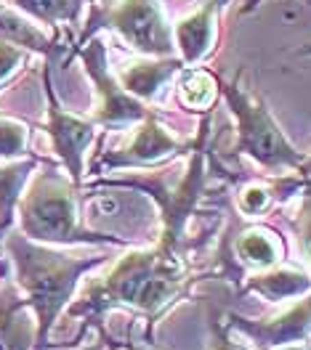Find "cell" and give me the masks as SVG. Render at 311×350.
Returning a JSON list of instances; mask_svg holds the SVG:
<instances>
[{
	"label": "cell",
	"mask_w": 311,
	"mask_h": 350,
	"mask_svg": "<svg viewBox=\"0 0 311 350\" xmlns=\"http://www.w3.org/2000/svg\"><path fill=\"white\" fill-rule=\"evenodd\" d=\"M189 282L192 279L178 252L157 241L152 250L123 255L107 276L86 286L83 297L69 308V316L88 319L90 324L114 306H131L147 316H157L165 306L186 295Z\"/></svg>",
	"instance_id": "cell-1"
},
{
	"label": "cell",
	"mask_w": 311,
	"mask_h": 350,
	"mask_svg": "<svg viewBox=\"0 0 311 350\" xmlns=\"http://www.w3.org/2000/svg\"><path fill=\"white\" fill-rule=\"evenodd\" d=\"M5 250L16 265V284L22 289L24 303L35 313V321H38L35 342H38V350H43L48 342V332L59 319L62 308L72 300L80 276L90 268L101 265L104 258L101 255H88V258L59 255L32 244L22 234H8Z\"/></svg>",
	"instance_id": "cell-2"
},
{
	"label": "cell",
	"mask_w": 311,
	"mask_h": 350,
	"mask_svg": "<svg viewBox=\"0 0 311 350\" xmlns=\"http://www.w3.org/2000/svg\"><path fill=\"white\" fill-rule=\"evenodd\" d=\"M208 135H210V111L202 120L197 141L189 149V162L186 167H181L176 178L171 173H149L147 178H110V180H99V186H114V189H138L141 194L152 197L160 207V244L181 252L184 239H186V223L189 218L202 207V199L208 194L205 183H208Z\"/></svg>",
	"instance_id": "cell-3"
},
{
	"label": "cell",
	"mask_w": 311,
	"mask_h": 350,
	"mask_svg": "<svg viewBox=\"0 0 311 350\" xmlns=\"http://www.w3.org/2000/svg\"><path fill=\"white\" fill-rule=\"evenodd\" d=\"M19 218L27 239L48 244H77V241H104L117 244V237H104L80 223V207L75 183L64 175L45 170L38 173L29 189L19 197Z\"/></svg>",
	"instance_id": "cell-4"
},
{
	"label": "cell",
	"mask_w": 311,
	"mask_h": 350,
	"mask_svg": "<svg viewBox=\"0 0 311 350\" xmlns=\"http://www.w3.org/2000/svg\"><path fill=\"white\" fill-rule=\"evenodd\" d=\"M242 72H237L232 80H223L219 93L237 120V146L234 154H247L258 165L269 170H298L303 162V154L295 152V146L282 135L279 125L269 114L266 104L242 88Z\"/></svg>",
	"instance_id": "cell-5"
},
{
	"label": "cell",
	"mask_w": 311,
	"mask_h": 350,
	"mask_svg": "<svg viewBox=\"0 0 311 350\" xmlns=\"http://www.w3.org/2000/svg\"><path fill=\"white\" fill-rule=\"evenodd\" d=\"M99 29H112L138 56H152V59L176 56L173 27L165 19V8L160 0H120L117 5H93L88 24L77 38L75 48L96 38Z\"/></svg>",
	"instance_id": "cell-6"
},
{
	"label": "cell",
	"mask_w": 311,
	"mask_h": 350,
	"mask_svg": "<svg viewBox=\"0 0 311 350\" xmlns=\"http://www.w3.org/2000/svg\"><path fill=\"white\" fill-rule=\"evenodd\" d=\"M75 56L83 62L90 83L96 88V96H99V104H96L93 120H90L93 125L125 128L131 122H141L149 114L144 101L131 96L125 88L120 85L117 75H112L110 62H107V45L101 38H90L88 43L75 48Z\"/></svg>",
	"instance_id": "cell-7"
},
{
	"label": "cell",
	"mask_w": 311,
	"mask_h": 350,
	"mask_svg": "<svg viewBox=\"0 0 311 350\" xmlns=\"http://www.w3.org/2000/svg\"><path fill=\"white\" fill-rule=\"evenodd\" d=\"M195 144V141H192ZM192 144L178 141L168 128H162L157 122V117L147 114L138 125V131L131 135V141L114 152H104L96 157V167L101 170H117V167H149L168 162L178 154L189 152Z\"/></svg>",
	"instance_id": "cell-8"
},
{
	"label": "cell",
	"mask_w": 311,
	"mask_h": 350,
	"mask_svg": "<svg viewBox=\"0 0 311 350\" xmlns=\"http://www.w3.org/2000/svg\"><path fill=\"white\" fill-rule=\"evenodd\" d=\"M51 64L53 62H45L43 69L45 98H48V125L45 128H48V135L53 141V152L59 154V159L69 170L72 183L77 186L83 180V154L96 135V125L90 120H80V117L62 109V104L56 101L53 85H51Z\"/></svg>",
	"instance_id": "cell-9"
},
{
	"label": "cell",
	"mask_w": 311,
	"mask_h": 350,
	"mask_svg": "<svg viewBox=\"0 0 311 350\" xmlns=\"http://www.w3.org/2000/svg\"><path fill=\"white\" fill-rule=\"evenodd\" d=\"M232 327L242 329L245 334H250L256 342L266 345V348H277V345H290L303 340L311 332V295L306 300H301L298 306L290 310L266 319V321H253V319H242V316H232Z\"/></svg>",
	"instance_id": "cell-10"
},
{
	"label": "cell",
	"mask_w": 311,
	"mask_h": 350,
	"mask_svg": "<svg viewBox=\"0 0 311 350\" xmlns=\"http://www.w3.org/2000/svg\"><path fill=\"white\" fill-rule=\"evenodd\" d=\"M223 3L229 0H202V5L186 19L173 27V40H176L178 56L186 66H195L208 56L216 40V16Z\"/></svg>",
	"instance_id": "cell-11"
},
{
	"label": "cell",
	"mask_w": 311,
	"mask_h": 350,
	"mask_svg": "<svg viewBox=\"0 0 311 350\" xmlns=\"http://www.w3.org/2000/svg\"><path fill=\"white\" fill-rule=\"evenodd\" d=\"M184 66L186 64H184L181 56H168V59L147 56V59H138V62H131V64L123 66L117 80L138 101H149V98L157 96V90L165 85L176 72H181Z\"/></svg>",
	"instance_id": "cell-12"
},
{
	"label": "cell",
	"mask_w": 311,
	"mask_h": 350,
	"mask_svg": "<svg viewBox=\"0 0 311 350\" xmlns=\"http://www.w3.org/2000/svg\"><path fill=\"white\" fill-rule=\"evenodd\" d=\"M35 321L27 316V303L11 286H0V350H29Z\"/></svg>",
	"instance_id": "cell-13"
},
{
	"label": "cell",
	"mask_w": 311,
	"mask_h": 350,
	"mask_svg": "<svg viewBox=\"0 0 311 350\" xmlns=\"http://www.w3.org/2000/svg\"><path fill=\"white\" fill-rule=\"evenodd\" d=\"M0 43H11L24 51H38L48 62H53L59 56V51L67 48L59 38H48L38 24L27 22L24 16L14 14L11 8H3V5H0Z\"/></svg>",
	"instance_id": "cell-14"
},
{
	"label": "cell",
	"mask_w": 311,
	"mask_h": 350,
	"mask_svg": "<svg viewBox=\"0 0 311 350\" xmlns=\"http://www.w3.org/2000/svg\"><path fill=\"white\" fill-rule=\"evenodd\" d=\"M229 252L240 265L250 268H271L282 260V239L269 228H245L234 241H229Z\"/></svg>",
	"instance_id": "cell-15"
},
{
	"label": "cell",
	"mask_w": 311,
	"mask_h": 350,
	"mask_svg": "<svg viewBox=\"0 0 311 350\" xmlns=\"http://www.w3.org/2000/svg\"><path fill=\"white\" fill-rule=\"evenodd\" d=\"M221 83L205 66H184L178 77V101L189 111H210Z\"/></svg>",
	"instance_id": "cell-16"
},
{
	"label": "cell",
	"mask_w": 311,
	"mask_h": 350,
	"mask_svg": "<svg viewBox=\"0 0 311 350\" xmlns=\"http://www.w3.org/2000/svg\"><path fill=\"white\" fill-rule=\"evenodd\" d=\"M250 292H258L261 297H266L271 303H279L285 297H295V295H306L311 289V279L301 271H290V268H277L261 276H250L247 282Z\"/></svg>",
	"instance_id": "cell-17"
},
{
	"label": "cell",
	"mask_w": 311,
	"mask_h": 350,
	"mask_svg": "<svg viewBox=\"0 0 311 350\" xmlns=\"http://www.w3.org/2000/svg\"><path fill=\"white\" fill-rule=\"evenodd\" d=\"M88 0H11L14 8L32 16L35 22L45 24L51 29L72 27L77 24V16Z\"/></svg>",
	"instance_id": "cell-18"
},
{
	"label": "cell",
	"mask_w": 311,
	"mask_h": 350,
	"mask_svg": "<svg viewBox=\"0 0 311 350\" xmlns=\"http://www.w3.org/2000/svg\"><path fill=\"white\" fill-rule=\"evenodd\" d=\"M32 170H35V159L0 167V237H3V231L11 226L14 207L19 204L24 183H27V178H29Z\"/></svg>",
	"instance_id": "cell-19"
},
{
	"label": "cell",
	"mask_w": 311,
	"mask_h": 350,
	"mask_svg": "<svg viewBox=\"0 0 311 350\" xmlns=\"http://www.w3.org/2000/svg\"><path fill=\"white\" fill-rule=\"evenodd\" d=\"M27 152V128L16 120L0 117V159H16Z\"/></svg>",
	"instance_id": "cell-20"
},
{
	"label": "cell",
	"mask_w": 311,
	"mask_h": 350,
	"mask_svg": "<svg viewBox=\"0 0 311 350\" xmlns=\"http://www.w3.org/2000/svg\"><path fill=\"white\" fill-rule=\"evenodd\" d=\"M293 228L298 234L301 252L311 265V178H306V183H303V202H301V210H298V218L293 223Z\"/></svg>",
	"instance_id": "cell-21"
},
{
	"label": "cell",
	"mask_w": 311,
	"mask_h": 350,
	"mask_svg": "<svg viewBox=\"0 0 311 350\" xmlns=\"http://www.w3.org/2000/svg\"><path fill=\"white\" fill-rule=\"evenodd\" d=\"M24 56H27L24 48H16L11 43H0V83L16 72V66L24 62Z\"/></svg>",
	"instance_id": "cell-22"
},
{
	"label": "cell",
	"mask_w": 311,
	"mask_h": 350,
	"mask_svg": "<svg viewBox=\"0 0 311 350\" xmlns=\"http://www.w3.org/2000/svg\"><path fill=\"white\" fill-rule=\"evenodd\" d=\"M213 327H216V342H213V350H242L237 342H232V340L226 337V332L219 327V321H213Z\"/></svg>",
	"instance_id": "cell-23"
},
{
	"label": "cell",
	"mask_w": 311,
	"mask_h": 350,
	"mask_svg": "<svg viewBox=\"0 0 311 350\" xmlns=\"http://www.w3.org/2000/svg\"><path fill=\"white\" fill-rule=\"evenodd\" d=\"M261 3H264V0H245V5L237 11V14H240V16H247V14H253V11H256Z\"/></svg>",
	"instance_id": "cell-24"
},
{
	"label": "cell",
	"mask_w": 311,
	"mask_h": 350,
	"mask_svg": "<svg viewBox=\"0 0 311 350\" xmlns=\"http://www.w3.org/2000/svg\"><path fill=\"white\" fill-rule=\"evenodd\" d=\"M295 173L303 175V178H311V154L309 157H303V162H301V167H298Z\"/></svg>",
	"instance_id": "cell-25"
},
{
	"label": "cell",
	"mask_w": 311,
	"mask_h": 350,
	"mask_svg": "<svg viewBox=\"0 0 311 350\" xmlns=\"http://www.w3.org/2000/svg\"><path fill=\"white\" fill-rule=\"evenodd\" d=\"M298 53H303V56H311V45H306V48H301Z\"/></svg>",
	"instance_id": "cell-26"
},
{
	"label": "cell",
	"mask_w": 311,
	"mask_h": 350,
	"mask_svg": "<svg viewBox=\"0 0 311 350\" xmlns=\"http://www.w3.org/2000/svg\"><path fill=\"white\" fill-rule=\"evenodd\" d=\"M128 348H131V350H147V348H144V345H136V342H131Z\"/></svg>",
	"instance_id": "cell-27"
},
{
	"label": "cell",
	"mask_w": 311,
	"mask_h": 350,
	"mask_svg": "<svg viewBox=\"0 0 311 350\" xmlns=\"http://www.w3.org/2000/svg\"><path fill=\"white\" fill-rule=\"evenodd\" d=\"M285 350H306L303 345H293V348H285Z\"/></svg>",
	"instance_id": "cell-28"
}]
</instances>
